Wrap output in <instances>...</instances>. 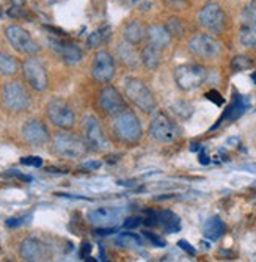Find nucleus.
<instances>
[{"label": "nucleus", "instance_id": "ea45409f", "mask_svg": "<svg viewBox=\"0 0 256 262\" xmlns=\"http://www.w3.org/2000/svg\"><path fill=\"white\" fill-rule=\"evenodd\" d=\"M82 257H88V254L91 253V245L88 244V242H85L83 245H82Z\"/></svg>", "mask_w": 256, "mask_h": 262}, {"label": "nucleus", "instance_id": "79ce46f5", "mask_svg": "<svg viewBox=\"0 0 256 262\" xmlns=\"http://www.w3.org/2000/svg\"><path fill=\"white\" fill-rule=\"evenodd\" d=\"M11 4L16 5V7H22V5L26 4V0H11Z\"/></svg>", "mask_w": 256, "mask_h": 262}, {"label": "nucleus", "instance_id": "4468645a", "mask_svg": "<svg viewBox=\"0 0 256 262\" xmlns=\"http://www.w3.org/2000/svg\"><path fill=\"white\" fill-rule=\"evenodd\" d=\"M91 74L98 82H109L115 74V61L112 55L105 51L96 54L91 66Z\"/></svg>", "mask_w": 256, "mask_h": 262}, {"label": "nucleus", "instance_id": "412c9836", "mask_svg": "<svg viewBox=\"0 0 256 262\" xmlns=\"http://www.w3.org/2000/svg\"><path fill=\"white\" fill-rule=\"evenodd\" d=\"M146 36L150 39V44L156 46L160 51L165 49L172 41V35L168 33L167 27H162V26H151L146 30Z\"/></svg>", "mask_w": 256, "mask_h": 262}, {"label": "nucleus", "instance_id": "c9c22d12", "mask_svg": "<svg viewBox=\"0 0 256 262\" xmlns=\"http://www.w3.org/2000/svg\"><path fill=\"white\" fill-rule=\"evenodd\" d=\"M142 225V219L140 217H131L124 222V228L127 229H132V228H137Z\"/></svg>", "mask_w": 256, "mask_h": 262}, {"label": "nucleus", "instance_id": "9b49d317", "mask_svg": "<svg viewBox=\"0 0 256 262\" xmlns=\"http://www.w3.org/2000/svg\"><path fill=\"white\" fill-rule=\"evenodd\" d=\"M150 134L156 141L160 143H172L178 138L179 130L176 127V124L170 120V118L165 113H159L153 118L151 121V127H150Z\"/></svg>", "mask_w": 256, "mask_h": 262}, {"label": "nucleus", "instance_id": "dca6fc26", "mask_svg": "<svg viewBox=\"0 0 256 262\" xmlns=\"http://www.w3.org/2000/svg\"><path fill=\"white\" fill-rule=\"evenodd\" d=\"M99 105L107 115H118L126 110V102L121 98V94L113 86H105L99 94Z\"/></svg>", "mask_w": 256, "mask_h": 262}, {"label": "nucleus", "instance_id": "72a5a7b5", "mask_svg": "<svg viewBox=\"0 0 256 262\" xmlns=\"http://www.w3.org/2000/svg\"><path fill=\"white\" fill-rule=\"evenodd\" d=\"M206 98H207L209 101H212V102H216L217 105H222V104L225 102V99H223V98L220 96V94H219L217 91H214V90H212V91H209V93L206 94Z\"/></svg>", "mask_w": 256, "mask_h": 262}, {"label": "nucleus", "instance_id": "2f4dec72", "mask_svg": "<svg viewBox=\"0 0 256 262\" xmlns=\"http://www.w3.org/2000/svg\"><path fill=\"white\" fill-rule=\"evenodd\" d=\"M167 30L172 36H178L181 38L184 35V27H182V24L178 17H170L168 19V24H167Z\"/></svg>", "mask_w": 256, "mask_h": 262}, {"label": "nucleus", "instance_id": "bb28decb", "mask_svg": "<svg viewBox=\"0 0 256 262\" xmlns=\"http://www.w3.org/2000/svg\"><path fill=\"white\" fill-rule=\"evenodd\" d=\"M118 54H120V57L123 58V61L127 63L129 66L137 64V54H135V51H134V47H132L131 42H123V44H120V46H118Z\"/></svg>", "mask_w": 256, "mask_h": 262}, {"label": "nucleus", "instance_id": "423d86ee", "mask_svg": "<svg viewBox=\"0 0 256 262\" xmlns=\"http://www.w3.org/2000/svg\"><path fill=\"white\" fill-rule=\"evenodd\" d=\"M175 80L184 91H192L206 80V69L198 64H181L175 69Z\"/></svg>", "mask_w": 256, "mask_h": 262}, {"label": "nucleus", "instance_id": "cd10ccee", "mask_svg": "<svg viewBox=\"0 0 256 262\" xmlns=\"http://www.w3.org/2000/svg\"><path fill=\"white\" fill-rule=\"evenodd\" d=\"M116 245H121V247H140L142 245V239L138 237L137 234H131V232H123L116 237Z\"/></svg>", "mask_w": 256, "mask_h": 262}, {"label": "nucleus", "instance_id": "6e6552de", "mask_svg": "<svg viewBox=\"0 0 256 262\" xmlns=\"http://www.w3.org/2000/svg\"><path fill=\"white\" fill-rule=\"evenodd\" d=\"M189 51L203 60H214L222 54V44L211 35L198 33L189 41Z\"/></svg>", "mask_w": 256, "mask_h": 262}, {"label": "nucleus", "instance_id": "e433bc0d", "mask_svg": "<svg viewBox=\"0 0 256 262\" xmlns=\"http://www.w3.org/2000/svg\"><path fill=\"white\" fill-rule=\"evenodd\" d=\"M178 245H179L184 251H187V253H189V254H192V256L197 253V251H195V248H192V245H190L189 242H185V241H179V242H178Z\"/></svg>", "mask_w": 256, "mask_h": 262}, {"label": "nucleus", "instance_id": "f8f14e48", "mask_svg": "<svg viewBox=\"0 0 256 262\" xmlns=\"http://www.w3.org/2000/svg\"><path fill=\"white\" fill-rule=\"evenodd\" d=\"M239 41L244 47H256V2H250L242 11Z\"/></svg>", "mask_w": 256, "mask_h": 262}, {"label": "nucleus", "instance_id": "c85d7f7f", "mask_svg": "<svg viewBox=\"0 0 256 262\" xmlns=\"http://www.w3.org/2000/svg\"><path fill=\"white\" fill-rule=\"evenodd\" d=\"M105 32V29L104 30H98V32H93L90 36H88V39H87V46L90 47V49H95V47H98V46H101L110 35H107V33H104Z\"/></svg>", "mask_w": 256, "mask_h": 262}, {"label": "nucleus", "instance_id": "b1692460", "mask_svg": "<svg viewBox=\"0 0 256 262\" xmlns=\"http://www.w3.org/2000/svg\"><path fill=\"white\" fill-rule=\"evenodd\" d=\"M145 35H146V30L138 20L129 22L126 26V29H124V38L131 44H138L145 38Z\"/></svg>", "mask_w": 256, "mask_h": 262}, {"label": "nucleus", "instance_id": "aec40b11", "mask_svg": "<svg viewBox=\"0 0 256 262\" xmlns=\"http://www.w3.org/2000/svg\"><path fill=\"white\" fill-rule=\"evenodd\" d=\"M248 105H250V101L247 98H244L242 94H239V93H234V98H232L231 104L228 105L225 113L219 118V123L212 129L219 127L225 121H234V120H238V118L248 108Z\"/></svg>", "mask_w": 256, "mask_h": 262}, {"label": "nucleus", "instance_id": "4be33fe9", "mask_svg": "<svg viewBox=\"0 0 256 262\" xmlns=\"http://www.w3.org/2000/svg\"><path fill=\"white\" fill-rule=\"evenodd\" d=\"M157 225L164 228L165 232H178L181 229V220L172 210L157 212Z\"/></svg>", "mask_w": 256, "mask_h": 262}, {"label": "nucleus", "instance_id": "f704fd0d", "mask_svg": "<svg viewBox=\"0 0 256 262\" xmlns=\"http://www.w3.org/2000/svg\"><path fill=\"white\" fill-rule=\"evenodd\" d=\"M145 237L148 241H151L156 247H165V241L160 239V237H157V235H154V234H151V232H145Z\"/></svg>", "mask_w": 256, "mask_h": 262}, {"label": "nucleus", "instance_id": "0eeeda50", "mask_svg": "<svg viewBox=\"0 0 256 262\" xmlns=\"http://www.w3.org/2000/svg\"><path fill=\"white\" fill-rule=\"evenodd\" d=\"M22 73H24L27 83L35 91H44L48 88V83H49L48 69H46L44 63L39 58L30 55V58H27L22 63Z\"/></svg>", "mask_w": 256, "mask_h": 262}, {"label": "nucleus", "instance_id": "a878e982", "mask_svg": "<svg viewBox=\"0 0 256 262\" xmlns=\"http://www.w3.org/2000/svg\"><path fill=\"white\" fill-rule=\"evenodd\" d=\"M19 71L17 60L5 52H0V74L2 76H14Z\"/></svg>", "mask_w": 256, "mask_h": 262}, {"label": "nucleus", "instance_id": "58836bf2", "mask_svg": "<svg viewBox=\"0 0 256 262\" xmlns=\"http://www.w3.org/2000/svg\"><path fill=\"white\" fill-rule=\"evenodd\" d=\"M24 220H26V217H20V219H10V220H7V226H8V228L19 226V225L24 223Z\"/></svg>", "mask_w": 256, "mask_h": 262}, {"label": "nucleus", "instance_id": "5701e85b", "mask_svg": "<svg viewBox=\"0 0 256 262\" xmlns=\"http://www.w3.org/2000/svg\"><path fill=\"white\" fill-rule=\"evenodd\" d=\"M223 232H225V223L217 215L207 219V222L204 223L203 234H204L206 239H209V241H217V239H220V237L223 235Z\"/></svg>", "mask_w": 256, "mask_h": 262}, {"label": "nucleus", "instance_id": "20e7f679", "mask_svg": "<svg viewBox=\"0 0 256 262\" xmlns=\"http://www.w3.org/2000/svg\"><path fill=\"white\" fill-rule=\"evenodd\" d=\"M2 102L10 112H24L30 105V96L20 82L11 80L2 90Z\"/></svg>", "mask_w": 256, "mask_h": 262}, {"label": "nucleus", "instance_id": "39448f33", "mask_svg": "<svg viewBox=\"0 0 256 262\" xmlns=\"http://www.w3.org/2000/svg\"><path fill=\"white\" fill-rule=\"evenodd\" d=\"M5 38L8 39V42L11 44L13 49L17 51L19 54L35 55L41 51V47L30 36V33L26 29H22L20 26H16V24L5 27Z\"/></svg>", "mask_w": 256, "mask_h": 262}, {"label": "nucleus", "instance_id": "6ab92c4d", "mask_svg": "<svg viewBox=\"0 0 256 262\" xmlns=\"http://www.w3.org/2000/svg\"><path fill=\"white\" fill-rule=\"evenodd\" d=\"M20 256L26 260H44L48 257V247L36 237H27L20 244Z\"/></svg>", "mask_w": 256, "mask_h": 262}, {"label": "nucleus", "instance_id": "4c0bfd02", "mask_svg": "<svg viewBox=\"0 0 256 262\" xmlns=\"http://www.w3.org/2000/svg\"><path fill=\"white\" fill-rule=\"evenodd\" d=\"M101 166V162L99 160H90V162H85L83 163V168L85 170H98Z\"/></svg>", "mask_w": 256, "mask_h": 262}, {"label": "nucleus", "instance_id": "7ed1b4c3", "mask_svg": "<svg viewBox=\"0 0 256 262\" xmlns=\"http://www.w3.org/2000/svg\"><path fill=\"white\" fill-rule=\"evenodd\" d=\"M113 129H115L116 135L127 143H134L142 137L140 121H138V118L127 108L118 115H115Z\"/></svg>", "mask_w": 256, "mask_h": 262}, {"label": "nucleus", "instance_id": "ddd939ff", "mask_svg": "<svg viewBox=\"0 0 256 262\" xmlns=\"http://www.w3.org/2000/svg\"><path fill=\"white\" fill-rule=\"evenodd\" d=\"M201 26L211 33H220L226 26V16L223 10L216 4H207L198 14Z\"/></svg>", "mask_w": 256, "mask_h": 262}, {"label": "nucleus", "instance_id": "9d476101", "mask_svg": "<svg viewBox=\"0 0 256 262\" xmlns=\"http://www.w3.org/2000/svg\"><path fill=\"white\" fill-rule=\"evenodd\" d=\"M83 137L87 146L93 151H105L109 148V141L102 130L101 123L95 116H87L83 120Z\"/></svg>", "mask_w": 256, "mask_h": 262}, {"label": "nucleus", "instance_id": "f03ea898", "mask_svg": "<svg viewBox=\"0 0 256 262\" xmlns=\"http://www.w3.org/2000/svg\"><path fill=\"white\" fill-rule=\"evenodd\" d=\"M124 93H126V96L142 112L151 113L156 108V101L153 98V93L150 91V88L142 80L134 79V77L126 79Z\"/></svg>", "mask_w": 256, "mask_h": 262}, {"label": "nucleus", "instance_id": "f257e3e1", "mask_svg": "<svg viewBox=\"0 0 256 262\" xmlns=\"http://www.w3.org/2000/svg\"><path fill=\"white\" fill-rule=\"evenodd\" d=\"M52 151L63 159H80L87 152V143L74 134L61 132L52 140Z\"/></svg>", "mask_w": 256, "mask_h": 262}, {"label": "nucleus", "instance_id": "7c9ffc66", "mask_svg": "<svg viewBox=\"0 0 256 262\" xmlns=\"http://www.w3.org/2000/svg\"><path fill=\"white\" fill-rule=\"evenodd\" d=\"M231 66H232V69H234V71H245V69H250L253 66V61L250 60V57L238 55V57L232 58Z\"/></svg>", "mask_w": 256, "mask_h": 262}, {"label": "nucleus", "instance_id": "2eb2a0df", "mask_svg": "<svg viewBox=\"0 0 256 262\" xmlns=\"http://www.w3.org/2000/svg\"><path fill=\"white\" fill-rule=\"evenodd\" d=\"M22 137L33 148L44 146L49 140V132L46 126L38 120H29L22 127Z\"/></svg>", "mask_w": 256, "mask_h": 262}, {"label": "nucleus", "instance_id": "473e14b6", "mask_svg": "<svg viewBox=\"0 0 256 262\" xmlns=\"http://www.w3.org/2000/svg\"><path fill=\"white\" fill-rule=\"evenodd\" d=\"M20 163L22 165H29V166H41L42 160L39 157H22Z\"/></svg>", "mask_w": 256, "mask_h": 262}, {"label": "nucleus", "instance_id": "1a4fd4ad", "mask_svg": "<svg viewBox=\"0 0 256 262\" xmlns=\"http://www.w3.org/2000/svg\"><path fill=\"white\" fill-rule=\"evenodd\" d=\"M49 121L60 129H71L76 124V113L73 107L63 99H54L48 105Z\"/></svg>", "mask_w": 256, "mask_h": 262}, {"label": "nucleus", "instance_id": "a211bd4d", "mask_svg": "<svg viewBox=\"0 0 256 262\" xmlns=\"http://www.w3.org/2000/svg\"><path fill=\"white\" fill-rule=\"evenodd\" d=\"M51 47L52 51L61 57V60L68 64H77L83 54L79 47L73 42H66V41H60V39H51Z\"/></svg>", "mask_w": 256, "mask_h": 262}, {"label": "nucleus", "instance_id": "393cba45", "mask_svg": "<svg viewBox=\"0 0 256 262\" xmlns=\"http://www.w3.org/2000/svg\"><path fill=\"white\" fill-rule=\"evenodd\" d=\"M142 61L145 63L146 68L156 69L160 64V49H157L153 44H148L142 51Z\"/></svg>", "mask_w": 256, "mask_h": 262}, {"label": "nucleus", "instance_id": "a19ab883", "mask_svg": "<svg viewBox=\"0 0 256 262\" xmlns=\"http://www.w3.org/2000/svg\"><path fill=\"white\" fill-rule=\"evenodd\" d=\"M200 162H201L203 165L209 163V159H207V156H206L204 152H201V154H200Z\"/></svg>", "mask_w": 256, "mask_h": 262}, {"label": "nucleus", "instance_id": "c756f323", "mask_svg": "<svg viewBox=\"0 0 256 262\" xmlns=\"http://www.w3.org/2000/svg\"><path fill=\"white\" fill-rule=\"evenodd\" d=\"M172 108H173V112L178 115V116H181V118H189L190 115H192V112H194V108H192V105L189 104V102H184V101H178V102H175L173 105H172Z\"/></svg>", "mask_w": 256, "mask_h": 262}, {"label": "nucleus", "instance_id": "f3484780", "mask_svg": "<svg viewBox=\"0 0 256 262\" xmlns=\"http://www.w3.org/2000/svg\"><path fill=\"white\" fill-rule=\"evenodd\" d=\"M121 219V210L116 207H99L88 212V220L96 228H112Z\"/></svg>", "mask_w": 256, "mask_h": 262}]
</instances>
